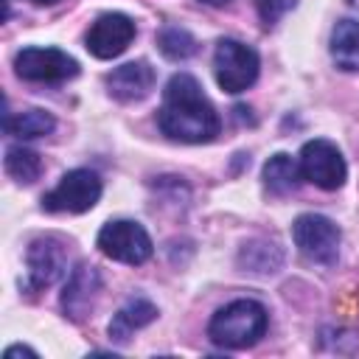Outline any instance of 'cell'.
Segmentation results:
<instances>
[{
  "label": "cell",
  "mask_w": 359,
  "mask_h": 359,
  "mask_svg": "<svg viewBox=\"0 0 359 359\" xmlns=\"http://www.w3.org/2000/svg\"><path fill=\"white\" fill-rule=\"evenodd\" d=\"M297 6V0H255V11L261 17V22L269 28L275 25L286 11H292Z\"/></svg>",
  "instance_id": "20"
},
{
  "label": "cell",
  "mask_w": 359,
  "mask_h": 359,
  "mask_svg": "<svg viewBox=\"0 0 359 359\" xmlns=\"http://www.w3.org/2000/svg\"><path fill=\"white\" fill-rule=\"evenodd\" d=\"M25 264H28V275H25L28 292H42V289L53 286L67 272V258L56 238L31 241V247L25 252Z\"/></svg>",
  "instance_id": "10"
},
{
  "label": "cell",
  "mask_w": 359,
  "mask_h": 359,
  "mask_svg": "<svg viewBox=\"0 0 359 359\" xmlns=\"http://www.w3.org/2000/svg\"><path fill=\"white\" fill-rule=\"evenodd\" d=\"M135 34H137V28H135L132 17H126L121 11H109V14H101L90 25L84 42L95 59H115L129 48Z\"/></svg>",
  "instance_id": "9"
},
{
  "label": "cell",
  "mask_w": 359,
  "mask_h": 359,
  "mask_svg": "<svg viewBox=\"0 0 359 359\" xmlns=\"http://www.w3.org/2000/svg\"><path fill=\"white\" fill-rule=\"evenodd\" d=\"M157 48L165 59L171 62H185L196 53V39L191 31L180 28V25H165L160 34H157Z\"/></svg>",
  "instance_id": "19"
},
{
  "label": "cell",
  "mask_w": 359,
  "mask_h": 359,
  "mask_svg": "<svg viewBox=\"0 0 359 359\" xmlns=\"http://www.w3.org/2000/svg\"><path fill=\"white\" fill-rule=\"evenodd\" d=\"M202 3H208V6H227V3H233V0H202Z\"/></svg>",
  "instance_id": "22"
},
{
  "label": "cell",
  "mask_w": 359,
  "mask_h": 359,
  "mask_svg": "<svg viewBox=\"0 0 359 359\" xmlns=\"http://www.w3.org/2000/svg\"><path fill=\"white\" fill-rule=\"evenodd\" d=\"M300 174L303 180L314 182L317 188L323 191H337L342 188L345 177H348V165H345V157L342 151L337 149V143L325 140V137H314V140H306L303 149H300Z\"/></svg>",
  "instance_id": "7"
},
{
  "label": "cell",
  "mask_w": 359,
  "mask_h": 359,
  "mask_svg": "<svg viewBox=\"0 0 359 359\" xmlns=\"http://www.w3.org/2000/svg\"><path fill=\"white\" fill-rule=\"evenodd\" d=\"M300 180H303L300 163L286 151H278L264 163V185L275 196H286V194L297 191Z\"/></svg>",
  "instance_id": "14"
},
{
  "label": "cell",
  "mask_w": 359,
  "mask_h": 359,
  "mask_svg": "<svg viewBox=\"0 0 359 359\" xmlns=\"http://www.w3.org/2000/svg\"><path fill=\"white\" fill-rule=\"evenodd\" d=\"M157 126L168 140L180 143H210L219 129V112L202 93L191 73H174L163 90V104L157 112Z\"/></svg>",
  "instance_id": "1"
},
{
  "label": "cell",
  "mask_w": 359,
  "mask_h": 359,
  "mask_svg": "<svg viewBox=\"0 0 359 359\" xmlns=\"http://www.w3.org/2000/svg\"><path fill=\"white\" fill-rule=\"evenodd\" d=\"M31 3H36V6H53V3H59V0H31Z\"/></svg>",
  "instance_id": "23"
},
{
  "label": "cell",
  "mask_w": 359,
  "mask_h": 359,
  "mask_svg": "<svg viewBox=\"0 0 359 359\" xmlns=\"http://www.w3.org/2000/svg\"><path fill=\"white\" fill-rule=\"evenodd\" d=\"M154 79H157L154 67H151L149 62L137 59V62H126V65L115 67V70L107 76V90H109L112 98H118V101H123V104H126V101H140V98H146L149 90L154 87Z\"/></svg>",
  "instance_id": "12"
},
{
  "label": "cell",
  "mask_w": 359,
  "mask_h": 359,
  "mask_svg": "<svg viewBox=\"0 0 359 359\" xmlns=\"http://www.w3.org/2000/svg\"><path fill=\"white\" fill-rule=\"evenodd\" d=\"M98 250L112 258V261H121V264H129V266H137V264H146L154 252V244L146 233L143 224L132 222V219H115V222H107L101 230H98V238H95Z\"/></svg>",
  "instance_id": "6"
},
{
  "label": "cell",
  "mask_w": 359,
  "mask_h": 359,
  "mask_svg": "<svg viewBox=\"0 0 359 359\" xmlns=\"http://www.w3.org/2000/svg\"><path fill=\"white\" fill-rule=\"evenodd\" d=\"M280 264H283V252L278 244L269 241H250L238 252V266H244L247 272L266 275V272H278Z\"/></svg>",
  "instance_id": "17"
},
{
  "label": "cell",
  "mask_w": 359,
  "mask_h": 359,
  "mask_svg": "<svg viewBox=\"0 0 359 359\" xmlns=\"http://www.w3.org/2000/svg\"><path fill=\"white\" fill-rule=\"evenodd\" d=\"M6 174L20 185H31L42 177V160L36 151H31L25 146H8L6 149Z\"/></svg>",
  "instance_id": "18"
},
{
  "label": "cell",
  "mask_w": 359,
  "mask_h": 359,
  "mask_svg": "<svg viewBox=\"0 0 359 359\" xmlns=\"http://www.w3.org/2000/svg\"><path fill=\"white\" fill-rule=\"evenodd\" d=\"M269 325V314L258 300H233L222 306L210 323H208V337L213 345L227 348V351H241L255 345Z\"/></svg>",
  "instance_id": "2"
},
{
  "label": "cell",
  "mask_w": 359,
  "mask_h": 359,
  "mask_svg": "<svg viewBox=\"0 0 359 359\" xmlns=\"http://www.w3.org/2000/svg\"><path fill=\"white\" fill-rule=\"evenodd\" d=\"M157 320V306L146 297H129L115 314H112V323H109V339L112 342H129V337L140 328H146L149 323Z\"/></svg>",
  "instance_id": "13"
},
{
  "label": "cell",
  "mask_w": 359,
  "mask_h": 359,
  "mask_svg": "<svg viewBox=\"0 0 359 359\" xmlns=\"http://www.w3.org/2000/svg\"><path fill=\"white\" fill-rule=\"evenodd\" d=\"M292 241L306 261L331 266L339 258L342 233H339L337 222H331L323 213H300L292 222Z\"/></svg>",
  "instance_id": "3"
},
{
  "label": "cell",
  "mask_w": 359,
  "mask_h": 359,
  "mask_svg": "<svg viewBox=\"0 0 359 359\" xmlns=\"http://www.w3.org/2000/svg\"><path fill=\"white\" fill-rule=\"evenodd\" d=\"M101 180L90 168H73L62 174L56 188L42 196V210L48 213H87L101 199Z\"/></svg>",
  "instance_id": "5"
},
{
  "label": "cell",
  "mask_w": 359,
  "mask_h": 359,
  "mask_svg": "<svg viewBox=\"0 0 359 359\" xmlns=\"http://www.w3.org/2000/svg\"><path fill=\"white\" fill-rule=\"evenodd\" d=\"M98 292H101V275L95 266L90 264H79L67 283H65V292H62V311L67 320L73 323H84L93 309H95V300H98Z\"/></svg>",
  "instance_id": "11"
},
{
  "label": "cell",
  "mask_w": 359,
  "mask_h": 359,
  "mask_svg": "<svg viewBox=\"0 0 359 359\" xmlns=\"http://www.w3.org/2000/svg\"><path fill=\"white\" fill-rule=\"evenodd\" d=\"M348 3H351V6H353V8H359V0H348Z\"/></svg>",
  "instance_id": "24"
},
{
  "label": "cell",
  "mask_w": 359,
  "mask_h": 359,
  "mask_svg": "<svg viewBox=\"0 0 359 359\" xmlns=\"http://www.w3.org/2000/svg\"><path fill=\"white\" fill-rule=\"evenodd\" d=\"M14 353H31V356H36L31 348H25V345H11V348H6V359H11Z\"/></svg>",
  "instance_id": "21"
},
{
  "label": "cell",
  "mask_w": 359,
  "mask_h": 359,
  "mask_svg": "<svg viewBox=\"0 0 359 359\" xmlns=\"http://www.w3.org/2000/svg\"><path fill=\"white\" fill-rule=\"evenodd\" d=\"M331 59L339 70L353 73L359 70V22L356 20H339L331 31Z\"/></svg>",
  "instance_id": "15"
},
{
  "label": "cell",
  "mask_w": 359,
  "mask_h": 359,
  "mask_svg": "<svg viewBox=\"0 0 359 359\" xmlns=\"http://www.w3.org/2000/svg\"><path fill=\"white\" fill-rule=\"evenodd\" d=\"M258 70H261V59L250 45H244L238 39H219L216 42L213 76L224 93H230V95L244 93L247 87L255 84Z\"/></svg>",
  "instance_id": "4"
},
{
  "label": "cell",
  "mask_w": 359,
  "mask_h": 359,
  "mask_svg": "<svg viewBox=\"0 0 359 359\" xmlns=\"http://www.w3.org/2000/svg\"><path fill=\"white\" fill-rule=\"evenodd\" d=\"M56 126L53 115L45 112V109H22V112H6L3 118V129L6 135L11 137H42V135H50Z\"/></svg>",
  "instance_id": "16"
},
{
  "label": "cell",
  "mask_w": 359,
  "mask_h": 359,
  "mask_svg": "<svg viewBox=\"0 0 359 359\" xmlns=\"http://www.w3.org/2000/svg\"><path fill=\"white\" fill-rule=\"evenodd\" d=\"M14 70L20 79L25 81H36V84H59L67 79L79 76V62L59 50V48H22L14 56Z\"/></svg>",
  "instance_id": "8"
}]
</instances>
